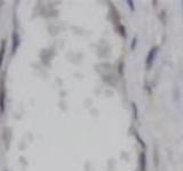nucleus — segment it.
I'll list each match as a JSON object with an SVG mask.
<instances>
[{"label":"nucleus","instance_id":"nucleus-1","mask_svg":"<svg viewBox=\"0 0 183 171\" xmlns=\"http://www.w3.org/2000/svg\"><path fill=\"white\" fill-rule=\"evenodd\" d=\"M4 104H5V88L4 86H0V112H4Z\"/></svg>","mask_w":183,"mask_h":171},{"label":"nucleus","instance_id":"nucleus-2","mask_svg":"<svg viewBox=\"0 0 183 171\" xmlns=\"http://www.w3.org/2000/svg\"><path fill=\"white\" fill-rule=\"evenodd\" d=\"M5 46H6V42L2 41V43H1V49H0V66H1L2 58H4V55H5Z\"/></svg>","mask_w":183,"mask_h":171},{"label":"nucleus","instance_id":"nucleus-3","mask_svg":"<svg viewBox=\"0 0 183 171\" xmlns=\"http://www.w3.org/2000/svg\"><path fill=\"white\" fill-rule=\"evenodd\" d=\"M20 43V39H18L17 34L14 33V46H13V49L14 51H15V49H16V47H17V45Z\"/></svg>","mask_w":183,"mask_h":171}]
</instances>
